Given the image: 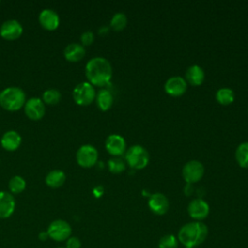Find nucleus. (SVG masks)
Here are the masks:
<instances>
[{
	"label": "nucleus",
	"instance_id": "nucleus-1",
	"mask_svg": "<svg viewBox=\"0 0 248 248\" xmlns=\"http://www.w3.org/2000/svg\"><path fill=\"white\" fill-rule=\"evenodd\" d=\"M85 75L89 83L96 86H104L111 78L112 68L104 57H93L85 66Z\"/></svg>",
	"mask_w": 248,
	"mask_h": 248
},
{
	"label": "nucleus",
	"instance_id": "nucleus-2",
	"mask_svg": "<svg viewBox=\"0 0 248 248\" xmlns=\"http://www.w3.org/2000/svg\"><path fill=\"white\" fill-rule=\"evenodd\" d=\"M208 234L207 226L202 221L190 222L182 226L178 232L177 239L185 247L194 248L202 244Z\"/></svg>",
	"mask_w": 248,
	"mask_h": 248
},
{
	"label": "nucleus",
	"instance_id": "nucleus-3",
	"mask_svg": "<svg viewBox=\"0 0 248 248\" xmlns=\"http://www.w3.org/2000/svg\"><path fill=\"white\" fill-rule=\"evenodd\" d=\"M25 102V93L19 87H7L0 93V106L8 111L19 110Z\"/></svg>",
	"mask_w": 248,
	"mask_h": 248
},
{
	"label": "nucleus",
	"instance_id": "nucleus-4",
	"mask_svg": "<svg viewBox=\"0 0 248 248\" xmlns=\"http://www.w3.org/2000/svg\"><path fill=\"white\" fill-rule=\"evenodd\" d=\"M125 159L132 169L141 170L147 166L149 162V154L143 146L136 144L126 151Z\"/></svg>",
	"mask_w": 248,
	"mask_h": 248
},
{
	"label": "nucleus",
	"instance_id": "nucleus-5",
	"mask_svg": "<svg viewBox=\"0 0 248 248\" xmlns=\"http://www.w3.org/2000/svg\"><path fill=\"white\" fill-rule=\"evenodd\" d=\"M96 97V92L89 82H80L73 90V98L76 104L79 106L90 105Z\"/></svg>",
	"mask_w": 248,
	"mask_h": 248
},
{
	"label": "nucleus",
	"instance_id": "nucleus-6",
	"mask_svg": "<svg viewBox=\"0 0 248 248\" xmlns=\"http://www.w3.org/2000/svg\"><path fill=\"white\" fill-rule=\"evenodd\" d=\"M204 174L203 165L197 160L187 162L182 169V176L187 184H193L200 181Z\"/></svg>",
	"mask_w": 248,
	"mask_h": 248
},
{
	"label": "nucleus",
	"instance_id": "nucleus-7",
	"mask_svg": "<svg viewBox=\"0 0 248 248\" xmlns=\"http://www.w3.org/2000/svg\"><path fill=\"white\" fill-rule=\"evenodd\" d=\"M76 159L80 167L91 168L97 163L98 151L91 144L81 145L77 151Z\"/></svg>",
	"mask_w": 248,
	"mask_h": 248
},
{
	"label": "nucleus",
	"instance_id": "nucleus-8",
	"mask_svg": "<svg viewBox=\"0 0 248 248\" xmlns=\"http://www.w3.org/2000/svg\"><path fill=\"white\" fill-rule=\"evenodd\" d=\"M71 226L64 220H55L51 222L47 229L48 236L55 241H62L68 239L71 235Z\"/></svg>",
	"mask_w": 248,
	"mask_h": 248
},
{
	"label": "nucleus",
	"instance_id": "nucleus-9",
	"mask_svg": "<svg viewBox=\"0 0 248 248\" xmlns=\"http://www.w3.org/2000/svg\"><path fill=\"white\" fill-rule=\"evenodd\" d=\"M24 112L31 120H40L46 113V106L40 98H30L25 102Z\"/></svg>",
	"mask_w": 248,
	"mask_h": 248
},
{
	"label": "nucleus",
	"instance_id": "nucleus-10",
	"mask_svg": "<svg viewBox=\"0 0 248 248\" xmlns=\"http://www.w3.org/2000/svg\"><path fill=\"white\" fill-rule=\"evenodd\" d=\"M23 32L21 24L16 19H9L2 23L0 27V36L8 41L18 39Z\"/></svg>",
	"mask_w": 248,
	"mask_h": 248
},
{
	"label": "nucleus",
	"instance_id": "nucleus-11",
	"mask_svg": "<svg viewBox=\"0 0 248 248\" xmlns=\"http://www.w3.org/2000/svg\"><path fill=\"white\" fill-rule=\"evenodd\" d=\"M188 214L197 221L205 219L209 214V205L202 199H195L188 204Z\"/></svg>",
	"mask_w": 248,
	"mask_h": 248
},
{
	"label": "nucleus",
	"instance_id": "nucleus-12",
	"mask_svg": "<svg viewBox=\"0 0 248 248\" xmlns=\"http://www.w3.org/2000/svg\"><path fill=\"white\" fill-rule=\"evenodd\" d=\"M105 146L107 151L114 157L122 155L126 150V142L124 138L117 134H112L108 136L106 140Z\"/></svg>",
	"mask_w": 248,
	"mask_h": 248
},
{
	"label": "nucleus",
	"instance_id": "nucleus-13",
	"mask_svg": "<svg viewBox=\"0 0 248 248\" xmlns=\"http://www.w3.org/2000/svg\"><path fill=\"white\" fill-rule=\"evenodd\" d=\"M187 89V82L181 77H171L165 83V91L172 96L179 97L185 93Z\"/></svg>",
	"mask_w": 248,
	"mask_h": 248
},
{
	"label": "nucleus",
	"instance_id": "nucleus-14",
	"mask_svg": "<svg viewBox=\"0 0 248 248\" xmlns=\"http://www.w3.org/2000/svg\"><path fill=\"white\" fill-rule=\"evenodd\" d=\"M148 207L154 214L164 215L169 209V200L161 193L152 194L148 200Z\"/></svg>",
	"mask_w": 248,
	"mask_h": 248
},
{
	"label": "nucleus",
	"instance_id": "nucleus-15",
	"mask_svg": "<svg viewBox=\"0 0 248 248\" xmlns=\"http://www.w3.org/2000/svg\"><path fill=\"white\" fill-rule=\"evenodd\" d=\"M16 201L12 194L7 191H0V218H9L15 211Z\"/></svg>",
	"mask_w": 248,
	"mask_h": 248
},
{
	"label": "nucleus",
	"instance_id": "nucleus-16",
	"mask_svg": "<svg viewBox=\"0 0 248 248\" xmlns=\"http://www.w3.org/2000/svg\"><path fill=\"white\" fill-rule=\"evenodd\" d=\"M39 22L44 29L52 31L59 25V16L53 10L46 9L40 13Z\"/></svg>",
	"mask_w": 248,
	"mask_h": 248
},
{
	"label": "nucleus",
	"instance_id": "nucleus-17",
	"mask_svg": "<svg viewBox=\"0 0 248 248\" xmlns=\"http://www.w3.org/2000/svg\"><path fill=\"white\" fill-rule=\"evenodd\" d=\"M0 142H1L2 147L5 150L15 151L19 147V145L21 143V137L17 132L11 130V131L6 132L2 136Z\"/></svg>",
	"mask_w": 248,
	"mask_h": 248
},
{
	"label": "nucleus",
	"instance_id": "nucleus-18",
	"mask_svg": "<svg viewBox=\"0 0 248 248\" xmlns=\"http://www.w3.org/2000/svg\"><path fill=\"white\" fill-rule=\"evenodd\" d=\"M85 55V48L82 45L72 43L69 44L64 49V57L70 62H78Z\"/></svg>",
	"mask_w": 248,
	"mask_h": 248
},
{
	"label": "nucleus",
	"instance_id": "nucleus-19",
	"mask_svg": "<svg viewBox=\"0 0 248 248\" xmlns=\"http://www.w3.org/2000/svg\"><path fill=\"white\" fill-rule=\"evenodd\" d=\"M204 72L199 65H192L186 71V80L193 86L201 85L204 80Z\"/></svg>",
	"mask_w": 248,
	"mask_h": 248
},
{
	"label": "nucleus",
	"instance_id": "nucleus-20",
	"mask_svg": "<svg viewBox=\"0 0 248 248\" xmlns=\"http://www.w3.org/2000/svg\"><path fill=\"white\" fill-rule=\"evenodd\" d=\"M66 180V175L64 171L60 170H50L46 176V184L50 188H59L61 187Z\"/></svg>",
	"mask_w": 248,
	"mask_h": 248
},
{
	"label": "nucleus",
	"instance_id": "nucleus-21",
	"mask_svg": "<svg viewBox=\"0 0 248 248\" xmlns=\"http://www.w3.org/2000/svg\"><path fill=\"white\" fill-rule=\"evenodd\" d=\"M96 102L98 108L102 111H107L110 108L113 103V97L111 93L107 89H102L98 92L96 97Z\"/></svg>",
	"mask_w": 248,
	"mask_h": 248
},
{
	"label": "nucleus",
	"instance_id": "nucleus-22",
	"mask_svg": "<svg viewBox=\"0 0 248 248\" xmlns=\"http://www.w3.org/2000/svg\"><path fill=\"white\" fill-rule=\"evenodd\" d=\"M235 159L241 168L248 169V142H242L237 146Z\"/></svg>",
	"mask_w": 248,
	"mask_h": 248
},
{
	"label": "nucleus",
	"instance_id": "nucleus-23",
	"mask_svg": "<svg viewBox=\"0 0 248 248\" xmlns=\"http://www.w3.org/2000/svg\"><path fill=\"white\" fill-rule=\"evenodd\" d=\"M216 100L221 105H230L234 100V93L231 88H221L216 92Z\"/></svg>",
	"mask_w": 248,
	"mask_h": 248
},
{
	"label": "nucleus",
	"instance_id": "nucleus-24",
	"mask_svg": "<svg viewBox=\"0 0 248 248\" xmlns=\"http://www.w3.org/2000/svg\"><path fill=\"white\" fill-rule=\"evenodd\" d=\"M26 187V182L20 175L13 176L9 181V189L13 194L21 193Z\"/></svg>",
	"mask_w": 248,
	"mask_h": 248
},
{
	"label": "nucleus",
	"instance_id": "nucleus-25",
	"mask_svg": "<svg viewBox=\"0 0 248 248\" xmlns=\"http://www.w3.org/2000/svg\"><path fill=\"white\" fill-rule=\"evenodd\" d=\"M127 21V16L123 13H116L110 20V26L114 31H121L126 27Z\"/></svg>",
	"mask_w": 248,
	"mask_h": 248
},
{
	"label": "nucleus",
	"instance_id": "nucleus-26",
	"mask_svg": "<svg viewBox=\"0 0 248 248\" xmlns=\"http://www.w3.org/2000/svg\"><path fill=\"white\" fill-rule=\"evenodd\" d=\"M61 99V93L57 89H47L43 93V102L47 105H55Z\"/></svg>",
	"mask_w": 248,
	"mask_h": 248
},
{
	"label": "nucleus",
	"instance_id": "nucleus-27",
	"mask_svg": "<svg viewBox=\"0 0 248 248\" xmlns=\"http://www.w3.org/2000/svg\"><path fill=\"white\" fill-rule=\"evenodd\" d=\"M108 167L110 172L112 173H120L123 170H125L126 165L124 161L118 157H113L108 160Z\"/></svg>",
	"mask_w": 248,
	"mask_h": 248
},
{
	"label": "nucleus",
	"instance_id": "nucleus-28",
	"mask_svg": "<svg viewBox=\"0 0 248 248\" xmlns=\"http://www.w3.org/2000/svg\"><path fill=\"white\" fill-rule=\"evenodd\" d=\"M178 239L173 234H166L159 240V248H177Z\"/></svg>",
	"mask_w": 248,
	"mask_h": 248
},
{
	"label": "nucleus",
	"instance_id": "nucleus-29",
	"mask_svg": "<svg viewBox=\"0 0 248 248\" xmlns=\"http://www.w3.org/2000/svg\"><path fill=\"white\" fill-rule=\"evenodd\" d=\"M80 41L82 46H90L94 41V34L91 31H85L80 36Z\"/></svg>",
	"mask_w": 248,
	"mask_h": 248
},
{
	"label": "nucleus",
	"instance_id": "nucleus-30",
	"mask_svg": "<svg viewBox=\"0 0 248 248\" xmlns=\"http://www.w3.org/2000/svg\"><path fill=\"white\" fill-rule=\"evenodd\" d=\"M81 246V242L78 237H69L67 240V244H66V248H80Z\"/></svg>",
	"mask_w": 248,
	"mask_h": 248
},
{
	"label": "nucleus",
	"instance_id": "nucleus-31",
	"mask_svg": "<svg viewBox=\"0 0 248 248\" xmlns=\"http://www.w3.org/2000/svg\"><path fill=\"white\" fill-rule=\"evenodd\" d=\"M47 237H48L47 232H42L39 234V239H41V240H46Z\"/></svg>",
	"mask_w": 248,
	"mask_h": 248
},
{
	"label": "nucleus",
	"instance_id": "nucleus-32",
	"mask_svg": "<svg viewBox=\"0 0 248 248\" xmlns=\"http://www.w3.org/2000/svg\"><path fill=\"white\" fill-rule=\"evenodd\" d=\"M185 248H190V247H185Z\"/></svg>",
	"mask_w": 248,
	"mask_h": 248
},
{
	"label": "nucleus",
	"instance_id": "nucleus-33",
	"mask_svg": "<svg viewBox=\"0 0 248 248\" xmlns=\"http://www.w3.org/2000/svg\"><path fill=\"white\" fill-rule=\"evenodd\" d=\"M59 248H64V247H59Z\"/></svg>",
	"mask_w": 248,
	"mask_h": 248
}]
</instances>
